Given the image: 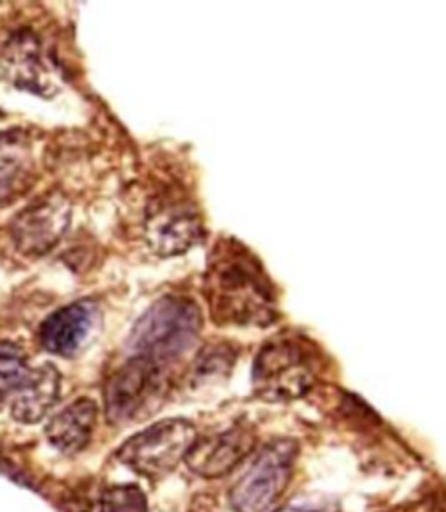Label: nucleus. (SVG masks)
Listing matches in <instances>:
<instances>
[{
	"label": "nucleus",
	"instance_id": "nucleus-1",
	"mask_svg": "<svg viewBox=\"0 0 446 512\" xmlns=\"http://www.w3.org/2000/svg\"><path fill=\"white\" fill-rule=\"evenodd\" d=\"M206 298L218 322L270 324L274 298L256 260L236 244H222L212 252L206 272Z\"/></svg>",
	"mask_w": 446,
	"mask_h": 512
},
{
	"label": "nucleus",
	"instance_id": "nucleus-2",
	"mask_svg": "<svg viewBox=\"0 0 446 512\" xmlns=\"http://www.w3.org/2000/svg\"><path fill=\"white\" fill-rule=\"evenodd\" d=\"M202 326L198 306L184 296L156 300L134 324L128 348L132 358H148L160 366L180 358Z\"/></svg>",
	"mask_w": 446,
	"mask_h": 512
},
{
	"label": "nucleus",
	"instance_id": "nucleus-3",
	"mask_svg": "<svg viewBox=\"0 0 446 512\" xmlns=\"http://www.w3.org/2000/svg\"><path fill=\"white\" fill-rule=\"evenodd\" d=\"M316 356L298 338L280 336L260 348L252 382L258 396L266 400H292L302 396L314 382Z\"/></svg>",
	"mask_w": 446,
	"mask_h": 512
},
{
	"label": "nucleus",
	"instance_id": "nucleus-4",
	"mask_svg": "<svg viewBox=\"0 0 446 512\" xmlns=\"http://www.w3.org/2000/svg\"><path fill=\"white\" fill-rule=\"evenodd\" d=\"M298 444L292 438L268 442L234 482L230 504L236 512H266L290 482Z\"/></svg>",
	"mask_w": 446,
	"mask_h": 512
},
{
	"label": "nucleus",
	"instance_id": "nucleus-5",
	"mask_svg": "<svg viewBox=\"0 0 446 512\" xmlns=\"http://www.w3.org/2000/svg\"><path fill=\"white\" fill-rule=\"evenodd\" d=\"M196 440V428L188 420L168 418L128 438L120 446L118 458L132 470L156 478L186 460Z\"/></svg>",
	"mask_w": 446,
	"mask_h": 512
},
{
	"label": "nucleus",
	"instance_id": "nucleus-6",
	"mask_svg": "<svg viewBox=\"0 0 446 512\" xmlns=\"http://www.w3.org/2000/svg\"><path fill=\"white\" fill-rule=\"evenodd\" d=\"M164 366L148 358H130L118 368L104 388V410L112 424L136 418L158 398L164 384Z\"/></svg>",
	"mask_w": 446,
	"mask_h": 512
},
{
	"label": "nucleus",
	"instance_id": "nucleus-7",
	"mask_svg": "<svg viewBox=\"0 0 446 512\" xmlns=\"http://www.w3.org/2000/svg\"><path fill=\"white\" fill-rule=\"evenodd\" d=\"M72 208L62 192H48L10 222V236L24 256H42L50 252L64 236L70 224Z\"/></svg>",
	"mask_w": 446,
	"mask_h": 512
},
{
	"label": "nucleus",
	"instance_id": "nucleus-8",
	"mask_svg": "<svg viewBox=\"0 0 446 512\" xmlns=\"http://www.w3.org/2000/svg\"><path fill=\"white\" fill-rule=\"evenodd\" d=\"M254 444V430L248 424H234L224 432L196 440L186 464L198 476L218 478L236 468L252 452Z\"/></svg>",
	"mask_w": 446,
	"mask_h": 512
},
{
	"label": "nucleus",
	"instance_id": "nucleus-9",
	"mask_svg": "<svg viewBox=\"0 0 446 512\" xmlns=\"http://www.w3.org/2000/svg\"><path fill=\"white\" fill-rule=\"evenodd\" d=\"M96 324L92 302H74L52 312L40 326L42 346L56 356H74L82 350Z\"/></svg>",
	"mask_w": 446,
	"mask_h": 512
},
{
	"label": "nucleus",
	"instance_id": "nucleus-10",
	"mask_svg": "<svg viewBox=\"0 0 446 512\" xmlns=\"http://www.w3.org/2000/svg\"><path fill=\"white\" fill-rule=\"evenodd\" d=\"M202 238V222L192 208L178 204L156 210L146 220V240L160 256H176Z\"/></svg>",
	"mask_w": 446,
	"mask_h": 512
},
{
	"label": "nucleus",
	"instance_id": "nucleus-11",
	"mask_svg": "<svg viewBox=\"0 0 446 512\" xmlns=\"http://www.w3.org/2000/svg\"><path fill=\"white\" fill-rule=\"evenodd\" d=\"M2 68L10 82L36 94L56 92L54 76L46 66L40 46L30 32H20L2 50Z\"/></svg>",
	"mask_w": 446,
	"mask_h": 512
},
{
	"label": "nucleus",
	"instance_id": "nucleus-12",
	"mask_svg": "<svg viewBox=\"0 0 446 512\" xmlns=\"http://www.w3.org/2000/svg\"><path fill=\"white\" fill-rule=\"evenodd\" d=\"M98 406L90 398H76L72 404L62 408L46 426L48 440L62 452L82 450L96 426Z\"/></svg>",
	"mask_w": 446,
	"mask_h": 512
},
{
	"label": "nucleus",
	"instance_id": "nucleus-13",
	"mask_svg": "<svg viewBox=\"0 0 446 512\" xmlns=\"http://www.w3.org/2000/svg\"><path fill=\"white\" fill-rule=\"evenodd\" d=\"M60 396V372L52 364L34 368L32 380L16 392L12 402V416L18 422L34 424L42 420Z\"/></svg>",
	"mask_w": 446,
	"mask_h": 512
},
{
	"label": "nucleus",
	"instance_id": "nucleus-14",
	"mask_svg": "<svg viewBox=\"0 0 446 512\" xmlns=\"http://www.w3.org/2000/svg\"><path fill=\"white\" fill-rule=\"evenodd\" d=\"M34 376V368L28 366L26 354L14 342L0 340V396L20 392Z\"/></svg>",
	"mask_w": 446,
	"mask_h": 512
},
{
	"label": "nucleus",
	"instance_id": "nucleus-15",
	"mask_svg": "<svg viewBox=\"0 0 446 512\" xmlns=\"http://www.w3.org/2000/svg\"><path fill=\"white\" fill-rule=\"evenodd\" d=\"M100 512H146V496L136 486L106 488L98 504Z\"/></svg>",
	"mask_w": 446,
	"mask_h": 512
},
{
	"label": "nucleus",
	"instance_id": "nucleus-16",
	"mask_svg": "<svg viewBox=\"0 0 446 512\" xmlns=\"http://www.w3.org/2000/svg\"><path fill=\"white\" fill-rule=\"evenodd\" d=\"M276 512H340L338 502L328 500V498H304L290 502Z\"/></svg>",
	"mask_w": 446,
	"mask_h": 512
}]
</instances>
